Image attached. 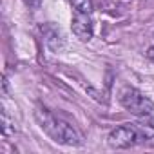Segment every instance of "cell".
<instances>
[{
    "label": "cell",
    "mask_w": 154,
    "mask_h": 154,
    "mask_svg": "<svg viewBox=\"0 0 154 154\" xmlns=\"http://www.w3.org/2000/svg\"><path fill=\"white\" fill-rule=\"evenodd\" d=\"M91 13H82V11H74L72 15V22H71V29L74 33V36L82 40V42H89L94 35V27H93V20L89 17Z\"/></svg>",
    "instance_id": "277c9868"
},
{
    "label": "cell",
    "mask_w": 154,
    "mask_h": 154,
    "mask_svg": "<svg viewBox=\"0 0 154 154\" xmlns=\"http://www.w3.org/2000/svg\"><path fill=\"white\" fill-rule=\"evenodd\" d=\"M2 132H4V136L11 134V122H9V118H8L6 112H2Z\"/></svg>",
    "instance_id": "52a82bcc"
},
{
    "label": "cell",
    "mask_w": 154,
    "mask_h": 154,
    "mask_svg": "<svg viewBox=\"0 0 154 154\" xmlns=\"http://www.w3.org/2000/svg\"><path fill=\"white\" fill-rule=\"evenodd\" d=\"M69 2L74 8V11L91 13V9H93V2H91V0H69Z\"/></svg>",
    "instance_id": "8992f818"
},
{
    "label": "cell",
    "mask_w": 154,
    "mask_h": 154,
    "mask_svg": "<svg viewBox=\"0 0 154 154\" xmlns=\"http://www.w3.org/2000/svg\"><path fill=\"white\" fill-rule=\"evenodd\" d=\"M24 4L29 8V9H33V11H36L38 8H40V4H42V0H24Z\"/></svg>",
    "instance_id": "ba28073f"
},
{
    "label": "cell",
    "mask_w": 154,
    "mask_h": 154,
    "mask_svg": "<svg viewBox=\"0 0 154 154\" xmlns=\"http://www.w3.org/2000/svg\"><path fill=\"white\" fill-rule=\"evenodd\" d=\"M147 56H149L150 60H154V47H150V49L147 51Z\"/></svg>",
    "instance_id": "9c48e42d"
},
{
    "label": "cell",
    "mask_w": 154,
    "mask_h": 154,
    "mask_svg": "<svg viewBox=\"0 0 154 154\" xmlns=\"http://www.w3.org/2000/svg\"><path fill=\"white\" fill-rule=\"evenodd\" d=\"M35 118L38 122V125L42 127V131L51 138L54 140L56 143H62V145H69V147H78L82 145V134L76 131L72 125H69L67 122L56 118L54 114H51L49 111L45 109H36L35 111Z\"/></svg>",
    "instance_id": "6da1fadb"
},
{
    "label": "cell",
    "mask_w": 154,
    "mask_h": 154,
    "mask_svg": "<svg viewBox=\"0 0 154 154\" xmlns=\"http://www.w3.org/2000/svg\"><path fill=\"white\" fill-rule=\"evenodd\" d=\"M120 102L129 112H132L143 123H152L154 125V102L150 98H147L143 93H140L138 89L127 87V89L122 91Z\"/></svg>",
    "instance_id": "7a4b0ae2"
},
{
    "label": "cell",
    "mask_w": 154,
    "mask_h": 154,
    "mask_svg": "<svg viewBox=\"0 0 154 154\" xmlns=\"http://www.w3.org/2000/svg\"><path fill=\"white\" fill-rule=\"evenodd\" d=\"M150 136L145 132V129L141 125H122V127H116L107 141L112 149H129V147H134V145H140L143 141H147Z\"/></svg>",
    "instance_id": "3957f363"
},
{
    "label": "cell",
    "mask_w": 154,
    "mask_h": 154,
    "mask_svg": "<svg viewBox=\"0 0 154 154\" xmlns=\"http://www.w3.org/2000/svg\"><path fill=\"white\" fill-rule=\"evenodd\" d=\"M42 35H44L45 44L49 45V49L58 51V49L62 47L63 38H62V35H60V31H58L56 27H53V26H44V27H42Z\"/></svg>",
    "instance_id": "5b68a950"
}]
</instances>
